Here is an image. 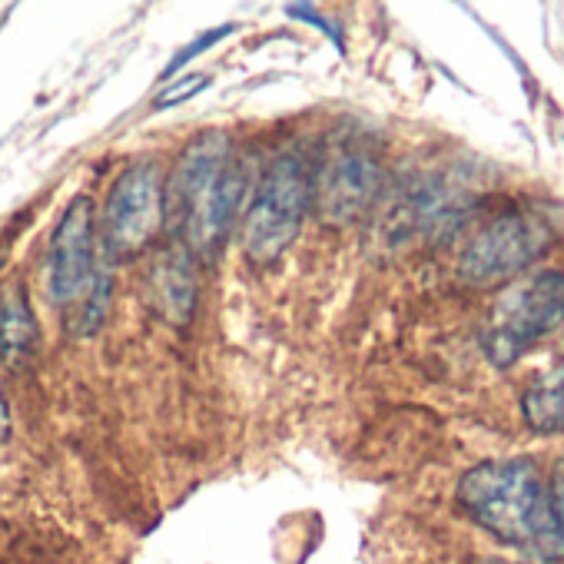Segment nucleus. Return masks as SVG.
I'll return each mask as SVG.
<instances>
[{
  "label": "nucleus",
  "mask_w": 564,
  "mask_h": 564,
  "mask_svg": "<svg viewBox=\"0 0 564 564\" xmlns=\"http://www.w3.org/2000/svg\"><path fill=\"white\" fill-rule=\"evenodd\" d=\"M462 508L505 544L544 561L564 557V531L531 462H488L458 481Z\"/></svg>",
  "instance_id": "1"
},
{
  "label": "nucleus",
  "mask_w": 564,
  "mask_h": 564,
  "mask_svg": "<svg viewBox=\"0 0 564 564\" xmlns=\"http://www.w3.org/2000/svg\"><path fill=\"white\" fill-rule=\"evenodd\" d=\"M313 203V173L300 153H282L262 173L242 219V246L256 262H272L296 239Z\"/></svg>",
  "instance_id": "2"
},
{
  "label": "nucleus",
  "mask_w": 564,
  "mask_h": 564,
  "mask_svg": "<svg viewBox=\"0 0 564 564\" xmlns=\"http://www.w3.org/2000/svg\"><path fill=\"white\" fill-rule=\"evenodd\" d=\"M564 323V272H538L514 286L501 306L498 323L485 333V352L495 366H511L534 339Z\"/></svg>",
  "instance_id": "3"
},
{
  "label": "nucleus",
  "mask_w": 564,
  "mask_h": 564,
  "mask_svg": "<svg viewBox=\"0 0 564 564\" xmlns=\"http://www.w3.org/2000/svg\"><path fill=\"white\" fill-rule=\"evenodd\" d=\"M163 229V176L156 163H137L117 176L104 203V246L133 256Z\"/></svg>",
  "instance_id": "4"
},
{
  "label": "nucleus",
  "mask_w": 564,
  "mask_h": 564,
  "mask_svg": "<svg viewBox=\"0 0 564 564\" xmlns=\"http://www.w3.org/2000/svg\"><path fill=\"white\" fill-rule=\"evenodd\" d=\"M232 163L229 137L219 130H206L189 140L163 180V226L176 236H186L203 206L209 203L223 170Z\"/></svg>",
  "instance_id": "5"
},
{
  "label": "nucleus",
  "mask_w": 564,
  "mask_h": 564,
  "mask_svg": "<svg viewBox=\"0 0 564 564\" xmlns=\"http://www.w3.org/2000/svg\"><path fill=\"white\" fill-rule=\"evenodd\" d=\"M97 275V226H94V203L90 196H77L47 249V296L54 303H77L87 296Z\"/></svg>",
  "instance_id": "6"
},
{
  "label": "nucleus",
  "mask_w": 564,
  "mask_h": 564,
  "mask_svg": "<svg viewBox=\"0 0 564 564\" xmlns=\"http://www.w3.org/2000/svg\"><path fill=\"white\" fill-rule=\"evenodd\" d=\"M551 239L547 226L528 213H505L485 226L462 256V272L471 282H491L524 269Z\"/></svg>",
  "instance_id": "7"
},
{
  "label": "nucleus",
  "mask_w": 564,
  "mask_h": 564,
  "mask_svg": "<svg viewBox=\"0 0 564 564\" xmlns=\"http://www.w3.org/2000/svg\"><path fill=\"white\" fill-rule=\"evenodd\" d=\"M382 183V170L366 150H339L313 176V203L326 223H349L369 209Z\"/></svg>",
  "instance_id": "8"
},
{
  "label": "nucleus",
  "mask_w": 564,
  "mask_h": 564,
  "mask_svg": "<svg viewBox=\"0 0 564 564\" xmlns=\"http://www.w3.org/2000/svg\"><path fill=\"white\" fill-rule=\"evenodd\" d=\"M153 290H156V306L160 313L183 326L193 319L196 310V279H193V265L186 259V252H166L156 269H153Z\"/></svg>",
  "instance_id": "9"
},
{
  "label": "nucleus",
  "mask_w": 564,
  "mask_h": 564,
  "mask_svg": "<svg viewBox=\"0 0 564 564\" xmlns=\"http://www.w3.org/2000/svg\"><path fill=\"white\" fill-rule=\"evenodd\" d=\"M37 346V323L21 290H11L0 300V359L11 369L24 366Z\"/></svg>",
  "instance_id": "10"
},
{
  "label": "nucleus",
  "mask_w": 564,
  "mask_h": 564,
  "mask_svg": "<svg viewBox=\"0 0 564 564\" xmlns=\"http://www.w3.org/2000/svg\"><path fill=\"white\" fill-rule=\"evenodd\" d=\"M521 412H524V422L534 432H544V435L564 432V366L547 372V376H541L524 392Z\"/></svg>",
  "instance_id": "11"
},
{
  "label": "nucleus",
  "mask_w": 564,
  "mask_h": 564,
  "mask_svg": "<svg viewBox=\"0 0 564 564\" xmlns=\"http://www.w3.org/2000/svg\"><path fill=\"white\" fill-rule=\"evenodd\" d=\"M206 87H209V77H203V74H196V77H183L180 84H173L170 90H163V94L156 97V107H160V110L176 107V104H183V100L196 97V94H199V90H206Z\"/></svg>",
  "instance_id": "12"
},
{
  "label": "nucleus",
  "mask_w": 564,
  "mask_h": 564,
  "mask_svg": "<svg viewBox=\"0 0 564 564\" xmlns=\"http://www.w3.org/2000/svg\"><path fill=\"white\" fill-rule=\"evenodd\" d=\"M232 31H236V28H232V24H226V28H219V31H209V34H203V37H199V41H196L193 47H186V51H183V54H180V57H176V61H173V64H170L166 70H163V77H173V74H176V70H180L183 64H189V61H193L196 54L209 51L213 44H219V41H223V37H229Z\"/></svg>",
  "instance_id": "13"
},
{
  "label": "nucleus",
  "mask_w": 564,
  "mask_h": 564,
  "mask_svg": "<svg viewBox=\"0 0 564 564\" xmlns=\"http://www.w3.org/2000/svg\"><path fill=\"white\" fill-rule=\"evenodd\" d=\"M547 501H551V511L564 531V462H557L554 468V478H551V488H547Z\"/></svg>",
  "instance_id": "14"
},
{
  "label": "nucleus",
  "mask_w": 564,
  "mask_h": 564,
  "mask_svg": "<svg viewBox=\"0 0 564 564\" xmlns=\"http://www.w3.org/2000/svg\"><path fill=\"white\" fill-rule=\"evenodd\" d=\"M8 432H11V415H8V402H4V395H0V442L8 438Z\"/></svg>",
  "instance_id": "15"
},
{
  "label": "nucleus",
  "mask_w": 564,
  "mask_h": 564,
  "mask_svg": "<svg viewBox=\"0 0 564 564\" xmlns=\"http://www.w3.org/2000/svg\"><path fill=\"white\" fill-rule=\"evenodd\" d=\"M481 564H508V561H481Z\"/></svg>",
  "instance_id": "16"
}]
</instances>
